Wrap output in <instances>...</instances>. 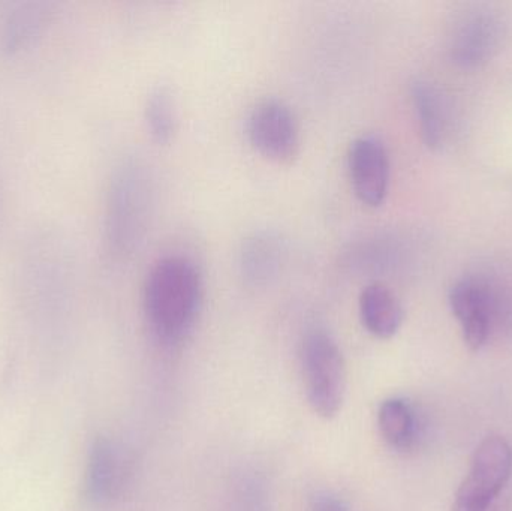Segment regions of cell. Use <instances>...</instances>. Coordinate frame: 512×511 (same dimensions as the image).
Returning a JSON list of instances; mask_svg holds the SVG:
<instances>
[{
    "mask_svg": "<svg viewBox=\"0 0 512 511\" xmlns=\"http://www.w3.org/2000/svg\"><path fill=\"white\" fill-rule=\"evenodd\" d=\"M143 303L147 323L159 341H183L203 303V278L194 261L182 255L156 261L144 284Z\"/></svg>",
    "mask_w": 512,
    "mask_h": 511,
    "instance_id": "cell-1",
    "label": "cell"
},
{
    "mask_svg": "<svg viewBox=\"0 0 512 511\" xmlns=\"http://www.w3.org/2000/svg\"><path fill=\"white\" fill-rule=\"evenodd\" d=\"M144 117L147 129L156 143H171L179 125V113L176 96L170 87L158 86L150 92L144 108Z\"/></svg>",
    "mask_w": 512,
    "mask_h": 511,
    "instance_id": "cell-14",
    "label": "cell"
},
{
    "mask_svg": "<svg viewBox=\"0 0 512 511\" xmlns=\"http://www.w3.org/2000/svg\"><path fill=\"white\" fill-rule=\"evenodd\" d=\"M282 243L271 233H259L246 240L242 251V272L246 281L264 284L270 281L280 266Z\"/></svg>",
    "mask_w": 512,
    "mask_h": 511,
    "instance_id": "cell-12",
    "label": "cell"
},
{
    "mask_svg": "<svg viewBox=\"0 0 512 511\" xmlns=\"http://www.w3.org/2000/svg\"><path fill=\"white\" fill-rule=\"evenodd\" d=\"M411 99L423 143L429 149H441L450 126V111L444 93L436 84L417 78L411 83Z\"/></svg>",
    "mask_w": 512,
    "mask_h": 511,
    "instance_id": "cell-9",
    "label": "cell"
},
{
    "mask_svg": "<svg viewBox=\"0 0 512 511\" xmlns=\"http://www.w3.org/2000/svg\"><path fill=\"white\" fill-rule=\"evenodd\" d=\"M502 21L489 9L468 12L451 36V59L462 68H475L498 50Z\"/></svg>",
    "mask_w": 512,
    "mask_h": 511,
    "instance_id": "cell-6",
    "label": "cell"
},
{
    "mask_svg": "<svg viewBox=\"0 0 512 511\" xmlns=\"http://www.w3.org/2000/svg\"><path fill=\"white\" fill-rule=\"evenodd\" d=\"M126 459L113 441L99 438L90 450L87 465L86 491L95 503L113 500L123 486Z\"/></svg>",
    "mask_w": 512,
    "mask_h": 511,
    "instance_id": "cell-8",
    "label": "cell"
},
{
    "mask_svg": "<svg viewBox=\"0 0 512 511\" xmlns=\"http://www.w3.org/2000/svg\"><path fill=\"white\" fill-rule=\"evenodd\" d=\"M378 425L384 440L397 450L409 449L417 437L414 408L402 398H391L382 402Z\"/></svg>",
    "mask_w": 512,
    "mask_h": 511,
    "instance_id": "cell-13",
    "label": "cell"
},
{
    "mask_svg": "<svg viewBox=\"0 0 512 511\" xmlns=\"http://www.w3.org/2000/svg\"><path fill=\"white\" fill-rule=\"evenodd\" d=\"M360 315L364 327L376 338L390 339L403 323V308L387 285L373 282L360 296Z\"/></svg>",
    "mask_w": 512,
    "mask_h": 511,
    "instance_id": "cell-10",
    "label": "cell"
},
{
    "mask_svg": "<svg viewBox=\"0 0 512 511\" xmlns=\"http://www.w3.org/2000/svg\"><path fill=\"white\" fill-rule=\"evenodd\" d=\"M246 132L256 152L289 164L300 152V129L291 108L276 98L258 102L248 116Z\"/></svg>",
    "mask_w": 512,
    "mask_h": 511,
    "instance_id": "cell-4",
    "label": "cell"
},
{
    "mask_svg": "<svg viewBox=\"0 0 512 511\" xmlns=\"http://www.w3.org/2000/svg\"><path fill=\"white\" fill-rule=\"evenodd\" d=\"M512 473L507 440L490 435L475 450L471 471L454 498L453 511H489Z\"/></svg>",
    "mask_w": 512,
    "mask_h": 511,
    "instance_id": "cell-3",
    "label": "cell"
},
{
    "mask_svg": "<svg viewBox=\"0 0 512 511\" xmlns=\"http://www.w3.org/2000/svg\"><path fill=\"white\" fill-rule=\"evenodd\" d=\"M451 311L462 326L463 339L471 350L486 345L492 320V300L489 291L474 279H462L448 294Z\"/></svg>",
    "mask_w": 512,
    "mask_h": 511,
    "instance_id": "cell-7",
    "label": "cell"
},
{
    "mask_svg": "<svg viewBox=\"0 0 512 511\" xmlns=\"http://www.w3.org/2000/svg\"><path fill=\"white\" fill-rule=\"evenodd\" d=\"M304 383L310 405L319 416L339 413L345 396V360L339 345L324 329L307 332L301 348Z\"/></svg>",
    "mask_w": 512,
    "mask_h": 511,
    "instance_id": "cell-2",
    "label": "cell"
},
{
    "mask_svg": "<svg viewBox=\"0 0 512 511\" xmlns=\"http://www.w3.org/2000/svg\"><path fill=\"white\" fill-rule=\"evenodd\" d=\"M51 14V5L42 0L20 3L9 12L0 29V47L5 51L20 50L45 26Z\"/></svg>",
    "mask_w": 512,
    "mask_h": 511,
    "instance_id": "cell-11",
    "label": "cell"
},
{
    "mask_svg": "<svg viewBox=\"0 0 512 511\" xmlns=\"http://www.w3.org/2000/svg\"><path fill=\"white\" fill-rule=\"evenodd\" d=\"M316 511H346L337 501L330 498H322L316 503Z\"/></svg>",
    "mask_w": 512,
    "mask_h": 511,
    "instance_id": "cell-15",
    "label": "cell"
},
{
    "mask_svg": "<svg viewBox=\"0 0 512 511\" xmlns=\"http://www.w3.org/2000/svg\"><path fill=\"white\" fill-rule=\"evenodd\" d=\"M352 189L361 203L369 207L384 204L390 189V156L378 135H361L352 141L348 153Z\"/></svg>",
    "mask_w": 512,
    "mask_h": 511,
    "instance_id": "cell-5",
    "label": "cell"
}]
</instances>
